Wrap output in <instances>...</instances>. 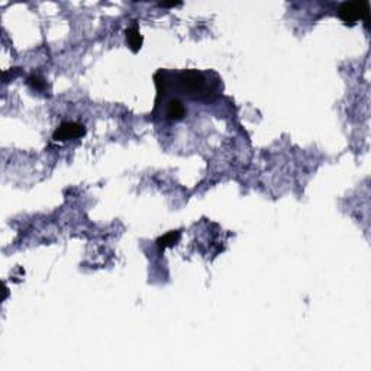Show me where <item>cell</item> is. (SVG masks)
Returning <instances> with one entry per match:
<instances>
[{"mask_svg":"<svg viewBox=\"0 0 371 371\" xmlns=\"http://www.w3.org/2000/svg\"><path fill=\"white\" fill-rule=\"evenodd\" d=\"M338 18L346 25H354L357 20L364 19L365 25H368V3H358V2H345L336 10Z\"/></svg>","mask_w":371,"mask_h":371,"instance_id":"obj_1","label":"cell"},{"mask_svg":"<svg viewBox=\"0 0 371 371\" xmlns=\"http://www.w3.org/2000/svg\"><path fill=\"white\" fill-rule=\"evenodd\" d=\"M178 239H180V232H168L166 234L164 237H161V238L157 241V244H158V248L159 251H164L166 248L168 247H173V245H176L177 242H178Z\"/></svg>","mask_w":371,"mask_h":371,"instance_id":"obj_6","label":"cell"},{"mask_svg":"<svg viewBox=\"0 0 371 371\" xmlns=\"http://www.w3.org/2000/svg\"><path fill=\"white\" fill-rule=\"evenodd\" d=\"M28 84L32 88H35V90H44L45 87L44 79L41 76H35V74L28 79Z\"/></svg>","mask_w":371,"mask_h":371,"instance_id":"obj_7","label":"cell"},{"mask_svg":"<svg viewBox=\"0 0 371 371\" xmlns=\"http://www.w3.org/2000/svg\"><path fill=\"white\" fill-rule=\"evenodd\" d=\"M180 3H161L163 8H174V6H178Z\"/></svg>","mask_w":371,"mask_h":371,"instance_id":"obj_8","label":"cell"},{"mask_svg":"<svg viewBox=\"0 0 371 371\" xmlns=\"http://www.w3.org/2000/svg\"><path fill=\"white\" fill-rule=\"evenodd\" d=\"M180 83H181V87L184 88L187 93L195 95V96L203 95L206 88H207L204 74L197 70L183 71L180 74Z\"/></svg>","mask_w":371,"mask_h":371,"instance_id":"obj_2","label":"cell"},{"mask_svg":"<svg viewBox=\"0 0 371 371\" xmlns=\"http://www.w3.org/2000/svg\"><path fill=\"white\" fill-rule=\"evenodd\" d=\"M166 115H167L168 119H171V121H181V119H184L186 109L184 106H183V103H181L180 100H177V99L170 100L167 105Z\"/></svg>","mask_w":371,"mask_h":371,"instance_id":"obj_4","label":"cell"},{"mask_svg":"<svg viewBox=\"0 0 371 371\" xmlns=\"http://www.w3.org/2000/svg\"><path fill=\"white\" fill-rule=\"evenodd\" d=\"M125 34H126V41H128V44L131 47V50H132L133 53H138L142 47V36L140 34V31H138V28L133 25L129 29H126Z\"/></svg>","mask_w":371,"mask_h":371,"instance_id":"obj_5","label":"cell"},{"mask_svg":"<svg viewBox=\"0 0 371 371\" xmlns=\"http://www.w3.org/2000/svg\"><path fill=\"white\" fill-rule=\"evenodd\" d=\"M86 135V128L79 122H64L53 135V140L57 142H65L68 140H77Z\"/></svg>","mask_w":371,"mask_h":371,"instance_id":"obj_3","label":"cell"}]
</instances>
